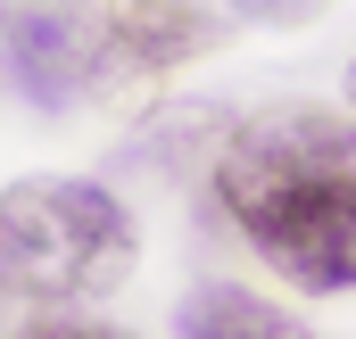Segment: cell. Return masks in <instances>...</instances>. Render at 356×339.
I'll use <instances>...</instances> for the list:
<instances>
[{
  "label": "cell",
  "mask_w": 356,
  "mask_h": 339,
  "mask_svg": "<svg viewBox=\"0 0 356 339\" xmlns=\"http://www.w3.org/2000/svg\"><path fill=\"white\" fill-rule=\"evenodd\" d=\"M348 99H356V58H348Z\"/></svg>",
  "instance_id": "cell-8"
},
{
  "label": "cell",
  "mask_w": 356,
  "mask_h": 339,
  "mask_svg": "<svg viewBox=\"0 0 356 339\" xmlns=\"http://www.w3.org/2000/svg\"><path fill=\"white\" fill-rule=\"evenodd\" d=\"M17 339H141V331H116V323H83V315H42V323H25Z\"/></svg>",
  "instance_id": "cell-6"
},
{
  "label": "cell",
  "mask_w": 356,
  "mask_h": 339,
  "mask_svg": "<svg viewBox=\"0 0 356 339\" xmlns=\"http://www.w3.org/2000/svg\"><path fill=\"white\" fill-rule=\"evenodd\" d=\"M232 8H249V17H315L323 0H232Z\"/></svg>",
  "instance_id": "cell-7"
},
{
  "label": "cell",
  "mask_w": 356,
  "mask_h": 339,
  "mask_svg": "<svg viewBox=\"0 0 356 339\" xmlns=\"http://www.w3.org/2000/svg\"><path fill=\"white\" fill-rule=\"evenodd\" d=\"M175 339H298V323L257 298V290H232V281H207V290H191L175 315Z\"/></svg>",
  "instance_id": "cell-5"
},
{
  "label": "cell",
  "mask_w": 356,
  "mask_h": 339,
  "mask_svg": "<svg viewBox=\"0 0 356 339\" xmlns=\"http://www.w3.org/2000/svg\"><path fill=\"white\" fill-rule=\"evenodd\" d=\"M141 265L133 207L83 174H33L0 190V298H116Z\"/></svg>",
  "instance_id": "cell-2"
},
{
  "label": "cell",
  "mask_w": 356,
  "mask_h": 339,
  "mask_svg": "<svg viewBox=\"0 0 356 339\" xmlns=\"http://www.w3.org/2000/svg\"><path fill=\"white\" fill-rule=\"evenodd\" d=\"M224 224L307 298L356 290V124L315 108H266L207 158Z\"/></svg>",
  "instance_id": "cell-1"
},
{
  "label": "cell",
  "mask_w": 356,
  "mask_h": 339,
  "mask_svg": "<svg viewBox=\"0 0 356 339\" xmlns=\"http://www.w3.org/2000/svg\"><path fill=\"white\" fill-rule=\"evenodd\" d=\"M224 33L207 8H182V0H124L108 25H99V50H91V83L83 91H116V99H141L158 91L175 67L207 58Z\"/></svg>",
  "instance_id": "cell-3"
},
{
  "label": "cell",
  "mask_w": 356,
  "mask_h": 339,
  "mask_svg": "<svg viewBox=\"0 0 356 339\" xmlns=\"http://www.w3.org/2000/svg\"><path fill=\"white\" fill-rule=\"evenodd\" d=\"M0 50L8 75L33 91V108H75L91 83V50H99V17L83 0H0Z\"/></svg>",
  "instance_id": "cell-4"
}]
</instances>
